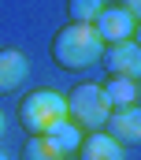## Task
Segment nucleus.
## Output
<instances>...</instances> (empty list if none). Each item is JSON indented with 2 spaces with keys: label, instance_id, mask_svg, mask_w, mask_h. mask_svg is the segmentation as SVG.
Wrapping results in <instances>:
<instances>
[{
  "label": "nucleus",
  "instance_id": "f257e3e1",
  "mask_svg": "<svg viewBox=\"0 0 141 160\" xmlns=\"http://www.w3.org/2000/svg\"><path fill=\"white\" fill-rule=\"evenodd\" d=\"M48 52H52V63L63 67V71H89L93 63H100L104 41H100V34L93 26H85V22H67V26L56 30Z\"/></svg>",
  "mask_w": 141,
  "mask_h": 160
},
{
  "label": "nucleus",
  "instance_id": "f03ea898",
  "mask_svg": "<svg viewBox=\"0 0 141 160\" xmlns=\"http://www.w3.org/2000/svg\"><path fill=\"white\" fill-rule=\"evenodd\" d=\"M70 119L67 116V97L56 89H34L19 101V123L26 127V134H48L56 123Z\"/></svg>",
  "mask_w": 141,
  "mask_h": 160
},
{
  "label": "nucleus",
  "instance_id": "7ed1b4c3",
  "mask_svg": "<svg viewBox=\"0 0 141 160\" xmlns=\"http://www.w3.org/2000/svg\"><path fill=\"white\" fill-rule=\"evenodd\" d=\"M67 116L85 134L89 130H104L108 116H111V101H108L104 86H93V82H82L67 93Z\"/></svg>",
  "mask_w": 141,
  "mask_h": 160
},
{
  "label": "nucleus",
  "instance_id": "20e7f679",
  "mask_svg": "<svg viewBox=\"0 0 141 160\" xmlns=\"http://www.w3.org/2000/svg\"><path fill=\"white\" fill-rule=\"evenodd\" d=\"M134 26H138V19H134L123 4H104V11H100V15H97V22H93V30L100 34L104 45L130 41V38H134Z\"/></svg>",
  "mask_w": 141,
  "mask_h": 160
},
{
  "label": "nucleus",
  "instance_id": "39448f33",
  "mask_svg": "<svg viewBox=\"0 0 141 160\" xmlns=\"http://www.w3.org/2000/svg\"><path fill=\"white\" fill-rule=\"evenodd\" d=\"M100 63L108 67V75L141 78V45H138L134 38H130V41H115V45H104Z\"/></svg>",
  "mask_w": 141,
  "mask_h": 160
},
{
  "label": "nucleus",
  "instance_id": "423d86ee",
  "mask_svg": "<svg viewBox=\"0 0 141 160\" xmlns=\"http://www.w3.org/2000/svg\"><path fill=\"white\" fill-rule=\"evenodd\" d=\"M104 130L119 142V145H138L141 142V108L130 104V108H111Z\"/></svg>",
  "mask_w": 141,
  "mask_h": 160
},
{
  "label": "nucleus",
  "instance_id": "0eeeda50",
  "mask_svg": "<svg viewBox=\"0 0 141 160\" xmlns=\"http://www.w3.org/2000/svg\"><path fill=\"white\" fill-rule=\"evenodd\" d=\"M26 75H30V63L19 48H0V97L19 93Z\"/></svg>",
  "mask_w": 141,
  "mask_h": 160
},
{
  "label": "nucleus",
  "instance_id": "6e6552de",
  "mask_svg": "<svg viewBox=\"0 0 141 160\" xmlns=\"http://www.w3.org/2000/svg\"><path fill=\"white\" fill-rule=\"evenodd\" d=\"M78 160H123V145L108 134V130H89L82 138Z\"/></svg>",
  "mask_w": 141,
  "mask_h": 160
},
{
  "label": "nucleus",
  "instance_id": "1a4fd4ad",
  "mask_svg": "<svg viewBox=\"0 0 141 160\" xmlns=\"http://www.w3.org/2000/svg\"><path fill=\"white\" fill-rule=\"evenodd\" d=\"M52 145H56V153L67 160V157H78V149H82V138H85V130L78 127L74 119H63V123H56L48 134H45Z\"/></svg>",
  "mask_w": 141,
  "mask_h": 160
},
{
  "label": "nucleus",
  "instance_id": "9d476101",
  "mask_svg": "<svg viewBox=\"0 0 141 160\" xmlns=\"http://www.w3.org/2000/svg\"><path fill=\"white\" fill-rule=\"evenodd\" d=\"M104 93H108V101H111V108H130V104H138L141 86H138V78L111 75V78L104 82Z\"/></svg>",
  "mask_w": 141,
  "mask_h": 160
},
{
  "label": "nucleus",
  "instance_id": "9b49d317",
  "mask_svg": "<svg viewBox=\"0 0 141 160\" xmlns=\"http://www.w3.org/2000/svg\"><path fill=\"white\" fill-rule=\"evenodd\" d=\"M100 11H104V0H67V19H70V22L93 26Z\"/></svg>",
  "mask_w": 141,
  "mask_h": 160
},
{
  "label": "nucleus",
  "instance_id": "f8f14e48",
  "mask_svg": "<svg viewBox=\"0 0 141 160\" xmlns=\"http://www.w3.org/2000/svg\"><path fill=\"white\" fill-rule=\"evenodd\" d=\"M22 160H63V157L56 153V145L45 134H30V142L22 145Z\"/></svg>",
  "mask_w": 141,
  "mask_h": 160
},
{
  "label": "nucleus",
  "instance_id": "ddd939ff",
  "mask_svg": "<svg viewBox=\"0 0 141 160\" xmlns=\"http://www.w3.org/2000/svg\"><path fill=\"white\" fill-rule=\"evenodd\" d=\"M119 4H123V8H126L134 19H141V0H119Z\"/></svg>",
  "mask_w": 141,
  "mask_h": 160
},
{
  "label": "nucleus",
  "instance_id": "4468645a",
  "mask_svg": "<svg viewBox=\"0 0 141 160\" xmlns=\"http://www.w3.org/2000/svg\"><path fill=\"white\" fill-rule=\"evenodd\" d=\"M134 41L141 45V19H138V26H134Z\"/></svg>",
  "mask_w": 141,
  "mask_h": 160
},
{
  "label": "nucleus",
  "instance_id": "2eb2a0df",
  "mask_svg": "<svg viewBox=\"0 0 141 160\" xmlns=\"http://www.w3.org/2000/svg\"><path fill=\"white\" fill-rule=\"evenodd\" d=\"M4 130H7V123H4V112H0V138H4Z\"/></svg>",
  "mask_w": 141,
  "mask_h": 160
},
{
  "label": "nucleus",
  "instance_id": "dca6fc26",
  "mask_svg": "<svg viewBox=\"0 0 141 160\" xmlns=\"http://www.w3.org/2000/svg\"><path fill=\"white\" fill-rule=\"evenodd\" d=\"M0 160H7V157H4V149H0Z\"/></svg>",
  "mask_w": 141,
  "mask_h": 160
}]
</instances>
